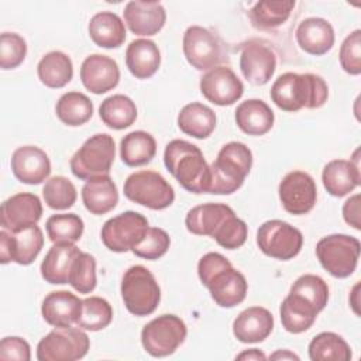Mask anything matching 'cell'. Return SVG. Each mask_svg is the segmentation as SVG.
Segmentation results:
<instances>
[{"mask_svg": "<svg viewBox=\"0 0 361 361\" xmlns=\"http://www.w3.org/2000/svg\"><path fill=\"white\" fill-rule=\"evenodd\" d=\"M271 100L283 111L300 109H319L329 97V86L324 79L314 73L285 72L271 86Z\"/></svg>", "mask_w": 361, "mask_h": 361, "instance_id": "obj_1", "label": "cell"}, {"mask_svg": "<svg viewBox=\"0 0 361 361\" xmlns=\"http://www.w3.org/2000/svg\"><path fill=\"white\" fill-rule=\"evenodd\" d=\"M164 164L179 185L190 193H207L210 186V165L200 148L185 140H172L164 151Z\"/></svg>", "mask_w": 361, "mask_h": 361, "instance_id": "obj_2", "label": "cell"}, {"mask_svg": "<svg viewBox=\"0 0 361 361\" xmlns=\"http://www.w3.org/2000/svg\"><path fill=\"white\" fill-rule=\"evenodd\" d=\"M251 166L252 152L245 144L240 141L224 144L210 165V186L207 193L231 195L237 192L243 186Z\"/></svg>", "mask_w": 361, "mask_h": 361, "instance_id": "obj_3", "label": "cell"}, {"mask_svg": "<svg viewBox=\"0 0 361 361\" xmlns=\"http://www.w3.org/2000/svg\"><path fill=\"white\" fill-rule=\"evenodd\" d=\"M120 292L126 309L140 317L154 313L161 300L159 285L144 265H133L123 274Z\"/></svg>", "mask_w": 361, "mask_h": 361, "instance_id": "obj_4", "label": "cell"}, {"mask_svg": "<svg viewBox=\"0 0 361 361\" xmlns=\"http://www.w3.org/2000/svg\"><path fill=\"white\" fill-rule=\"evenodd\" d=\"M116 157V145L111 135L99 133L87 138L72 155L69 166L72 173L82 180L109 175Z\"/></svg>", "mask_w": 361, "mask_h": 361, "instance_id": "obj_5", "label": "cell"}, {"mask_svg": "<svg viewBox=\"0 0 361 361\" xmlns=\"http://www.w3.org/2000/svg\"><path fill=\"white\" fill-rule=\"evenodd\" d=\"M360 251L358 238L347 234H329L316 245L320 265L334 278H348L355 271Z\"/></svg>", "mask_w": 361, "mask_h": 361, "instance_id": "obj_6", "label": "cell"}, {"mask_svg": "<svg viewBox=\"0 0 361 361\" xmlns=\"http://www.w3.org/2000/svg\"><path fill=\"white\" fill-rule=\"evenodd\" d=\"M123 192L131 202L151 210L166 209L175 200L173 188L155 171H138L131 173L124 182Z\"/></svg>", "mask_w": 361, "mask_h": 361, "instance_id": "obj_7", "label": "cell"}, {"mask_svg": "<svg viewBox=\"0 0 361 361\" xmlns=\"http://www.w3.org/2000/svg\"><path fill=\"white\" fill-rule=\"evenodd\" d=\"M90 348L89 336L80 327H55L37 345L39 361H75L83 358Z\"/></svg>", "mask_w": 361, "mask_h": 361, "instance_id": "obj_8", "label": "cell"}, {"mask_svg": "<svg viewBox=\"0 0 361 361\" xmlns=\"http://www.w3.org/2000/svg\"><path fill=\"white\" fill-rule=\"evenodd\" d=\"M182 48L189 65L197 71H209L228 59L220 37L200 25H190L185 31Z\"/></svg>", "mask_w": 361, "mask_h": 361, "instance_id": "obj_9", "label": "cell"}, {"mask_svg": "<svg viewBox=\"0 0 361 361\" xmlns=\"http://www.w3.org/2000/svg\"><path fill=\"white\" fill-rule=\"evenodd\" d=\"M186 334L188 329L180 317L161 314L142 327L141 344L149 355L162 358L173 354L185 341Z\"/></svg>", "mask_w": 361, "mask_h": 361, "instance_id": "obj_10", "label": "cell"}, {"mask_svg": "<svg viewBox=\"0 0 361 361\" xmlns=\"http://www.w3.org/2000/svg\"><path fill=\"white\" fill-rule=\"evenodd\" d=\"M257 245L268 257L288 261L296 257L303 245L299 228L283 220L264 221L257 230Z\"/></svg>", "mask_w": 361, "mask_h": 361, "instance_id": "obj_11", "label": "cell"}, {"mask_svg": "<svg viewBox=\"0 0 361 361\" xmlns=\"http://www.w3.org/2000/svg\"><path fill=\"white\" fill-rule=\"evenodd\" d=\"M148 227V220L144 214L127 210L103 224L100 231L102 243L113 252H126L142 240Z\"/></svg>", "mask_w": 361, "mask_h": 361, "instance_id": "obj_12", "label": "cell"}, {"mask_svg": "<svg viewBox=\"0 0 361 361\" xmlns=\"http://www.w3.org/2000/svg\"><path fill=\"white\" fill-rule=\"evenodd\" d=\"M44 245L42 230L32 224L18 231H0V262L10 261L18 265H30L41 252Z\"/></svg>", "mask_w": 361, "mask_h": 361, "instance_id": "obj_13", "label": "cell"}, {"mask_svg": "<svg viewBox=\"0 0 361 361\" xmlns=\"http://www.w3.org/2000/svg\"><path fill=\"white\" fill-rule=\"evenodd\" d=\"M279 200L283 209L295 216L309 213L317 200L314 179L303 171L288 172L278 186Z\"/></svg>", "mask_w": 361, "mask_h": 361, "instance_id": "obj_14", "label": "cell"}, {"mask_svg": "<svg viewBox=\"0 0 361 361\" xmlns=\"http://www.w3.org/2000/svg\"><path fill=\"white\" fill-rule=\"evenodd\" d=\"M199 87L204 99L216 106H231L244 93L243 82L231 68L224 65L209 69L202 76Z\"/></svg>", "mask_w": 361, "mask_h": 361, "instance_id": "obj_15", "label": "cell"}, {"mask_svg": "<svg viewBox=\"0 0 361 361\" xmlns=\"http://www.w3.org/2000/svg\"><path fill=\"white\" fill-rule=\"evenodd\" d=\"M240 69L250 83L262 86L274 76L276 69V55L269 45L257 39L248 41L241 48Z\"/></svg>", "mask_w": 361, "mask_h": 361, "instance_id": "obj_16", "label": "cell"}, {"mask_svg": "<svg viewBox=\"0 0 361 361\" xmlns=\"http://www.w3.org/2000/svg\"><path fill=\"white\" fill-rule=\"evenodd\" d=\"M42 216V203L34 193L21 192L1 203L0 223L7 231H18L37 224Z\"/></svg>", "mask_w": 361, "mask_h": 361, "instance_id": "obj_17", "label": "cell"}, {"mask_svg": "<svg viewBox=\"0 0 361 361\" xmlns=\"http://www.w3.org/2000/svg\"><path fill=\"white\" fill-rule=\"evenodd\" d=\"M322 182L327 193L334 197H343L360 186V148L353 152L350 161L333 159L327 162L322 172Z\"/></svg>", "mask_w": 361, "mask_h": 361, "instance_id": "obj_18", "label": "cell"}, {"mask_svg": "<svg viewBox=\"0 0 361 361\" xmlns=\"http://www.w3.org/2000/svg\"><path fill=\"white\" fill-rule=\"evenodd\" d=\"M80 80L94 94L113 90L120 80L118 65L107 55L92 54L80 65Z\"/></svg>", "mask_w": 361, "mask_h": 361, "instance_id": "obj_19", "label": "cell"}, {"mask_svg": "<svg viewBox=\"0 0 361 361\" xmlns=\"http://www.w3.org/2000/svg\"><path fill=\"white\" fill-rule=\"evenodd\" d=\"M13 175L27 185H39L51 173V161L47 152L35 145L18 147L11 155Z\"/></svg>", "mask_w": 361, "mask_h": 361, "instance_id": "obj_20", "label": "cell"}, {"mask_svg": "<svg viewBox=\"0 0 361 361\" xmlns=\"http://www.w3.org/2000/svg\"><path fill=\"white\" fill-rule=\"evenodd\" d=\"M124 23L135 35L151 37L158 34L166 21V11L159 1H128L123 11Z\"/></svg>", "mask_w": 361, "mask_h": 361, "instance_id": "obj_21", "label": "cell"}, {"mask_svg": "<svg viewBox=\"0 0 361 361\" xmlns=\"http://www.w3.org/2000/svg\"><path fill=\"white\" fill-rule=\"evenodd\" d=\"M212 299L220 307H234L240 305L248 290L245 276L233 265L219 271L206 285Z\"/></svg>", "mask_w": 361, "mask_h": 361, "instance_id": "obj_22", "label": "cell"}, {"mask_svg": "<svg viewBox=\"0 0 361 361\" xmlns=\"http://www.w3.org/2000/svg\"><path fill=\"white\" fill-rule=\"evenodd\" d=\"M274 330V316L262 306L244 309L233 322L234 337L245 344L264 341Z\"/></svg>", "mask_w": 361, "mask_h": 361, "instance_id": "obj_23", "label": "cell"}, {"mask_svg": "<svg viewBox=\"0 0 361 361\" xmlns=\"http://www.w3.org/2000/svg\"><path fill=\"white\" fill-rule=\"evenodd\" d=\"M296 42L307 54L320 56L327 54L334 45V28L322 17H309L299 23L296 28Z\"/></svg>", "mask_w": 361, "mask_h": 361, "instance_id": "obj_24", "label": "cell"}, {"mask_svg": "<svg viewBox=\"0 0 361 361\" xmlns=\"http://www.w3.org/2000/svg\"><path fill=\"white\" fill-rule=\"evenodd\" d=\"M80 312L82 299L68 290H55L48 293L41 305L42 319L54 327L76 324Z\"/></svg>", "mask_w": 361, "mask_h": 361, "instance_id": "obj_25", "label": "cell"}, {"mask_svg": "<svg viewBox=\"0 0 361 361\" xmlns=\"http://www.w3.org/2000/svg\"><path fill=\"white\" fill-rule=\"evenodd\" d=\"M126 65L137 79L154 76L161 65V52L152 39L138 38L128 44L126 49Z\"/></svg>", "mask_w": 361, "mask_h": 361, "instance_id": "obj_26", "label": "cell"}, {"mask_svg": "<svg viewBox=\"0 0 361 361\" xmlns=\"http://www.w3.org/2000/svg\"><path fill=\"white\" fill-rule=\"evenodd\" d=\"M82 202L86 210L96 216L113 210L118 203V192L110 175H100L86 180L82 188Z\"/></svg>", "mask_w": 361, "mask_h": 361, "instance_id": "obj_27", "label": "cell"}, {"mask_svg": "<svg viewBox=\"0 0 361 361\" xmlns=\"http://www.w3.org/2000/svg\"><path fill=\"white\" fill-rule=\"evenodd\" d=\"M237 127L248 135L267 134L275 121L272 109L261 99H248L241 102L234 114Z\"/></svg>", "mask_w": 361, "mask_h": 361, "instance_id": "obj_28", "label": "cell"}, {"mask_svg": "<svg viewBox=\"0 0 361 361\" xmlns=\"http://www.w3.org/2000/svg\"><path fill=\"white\" fill-rule=\"evenodd\" d=\"M80 250L75 244H54L41 262V276L52 285L68 283L71 267Z\"/></svg>", "mask_w": 361, "mask_h": 361, "instance_id": "obj_29", "label": "cell"}, {"mask_svg": "<svg viewBox=\"0 0 361 361\" xmlns=\"http://www.w3.org/2000/svg\"><path fill=\"white\" fill-rule=\"evenodd\" d=\"M90 39L100 48H118L126 39V27L113 11L96 13L87 25Z\"/></svg>", "mask_w": 361, "mask_h": 361, "instance_id": "obj_30", "label": "cell"}, {"mask_svg": "<svg viewBox=\"0 0 361 361\" xmlns=\"http://www.w3.org/2000/svg\"><path fill=\"white\" fill-rule=\"evenodd\" d=\"M231 213L234 210L224 203H203L192 207L186 213L185 226L195 235L212 237L223 220Z\"/></svg>", "mask_w": 361, "mask_h": 361, "instance_id": "obj_31", "label": "cell"}, {"mask_svg": "<svg viewBox=\"0 0 361 361\" xmlns=\"http://www.w3.org/2000/svg\"><path fill=\"white\" fill-rule=\"evenodd\" d=\"M178 127L186 135L204 140L216 128V114L209 106L192 102L180 109L178 114Z\"/></svg>", "mask_w": 361, "mask_h": 361, "instance_id": "obj_32", "label": "cell"}, {"mask_svg": "<svg viewBox=\"0 0 361 361\" xmlns=\"http://www.w3.org/2000/svg\"><path fill=\"white\" fill-rule=\"evenodd\" d=\"M279 314L282 327L288 333L299 334L312 327L319 312L307 300L289 292L281 303Z\"/></svg>", "mask_w": 361, "mask_h": 361, "instance_id": "obj_33", "label": "cell"}, {"mask_svg": "<svg viewBox=\"0 0 361 361\" xmlns=\"http://www.w3.org/2000/svg\"><path fill=\"white\" fill-rule=\"evenodd\" d=\"M37 73L42 85L51 89H59L72 80L73 65L65 52L51 51L39 59Z\"/></svg>", "mask_w": 361, "mask_h": 361, "instance_id": "obj_34", "label": "cell"}, {"mask_svg": "<svg viewBox=\"0 0 361 361\" xmlns=\"http://www.w3.org/2000/svg\"><path fill=\"white\" fill-rule=\"evenodd\" d=\"M157 154L155 138L142 130L126 134L120 141V158L127 166H141L152 161Z\"/></svg>", "mask_w": 361, "mask_h": 361, "instance_id": "obj_35", "label": "cell"}, {"mask_svg": "<svg viewBox=\"0 0 361 361\" xmlns=\"http://www.w3.org/2000/svg\"><path fill=\"white\" fill-rule=\"evenodd\" d=\"M99 116L107 127L124 130L137 120V106L126 94H113L102 102Z\"/></svg>", "mask_w": 361, "mask_h": 361, "instance_id": "obj_36", "label": "cell"}, {"mask_svg": "<svg viewBox=\"0 0 361 361\" xmlns=\"http://www.w3.org/2000/svg\"><path fill=\"white\" fill-rule=\"evenodd\" d=\"M312 361H348L351 348L348 343L337 333L323 331L312 338L307 347Z\"/></svg>", "mask_w": 361, "mask_h": 361, "instance_id": "obj_37", "label": "cell"}, {"mask_svg": "<svg viewBox=\"0 0 361 361\" xmlns=\"http://www.w3.org/2000/svg\"><path fill=\"white\" fill-rule=\"evenodd\" d=\"M56 117L66 126L78 127L87 123L93 116L92 100L80 92L63 93L55 104Z\"/></svg>", "mask_w": 361, "mask_h": 361, "instance_id": "obj_38", "label": "cell"}, {"mask_svg": "<svg viewBox=\"0 0 361 361\" xmlns=\"http://www.w3.org/2000/svg\"><path fill=\"white\" fill-rule=\"evenodd\" d=\"M295 7L293 0L257 1L248 11L251 24L258 30H271L282 25Z\"/></svg>", "mask_w": 361, "mask_h": 361, "instance_id": "obj_39", "label": "cell"}, {"mask_svg": "<svg viewBox=\"0 0 361 361\" xmlns=\"http://www.w3.org/2000/svg\"><path fill=\"white\" fill-rule=\"evenodd\" d=\"M47 234L49 240L56 243H69L75 244L80 240L83 234V220L76 213H63L52 214L45 223Z\"/></svg>", "mask_w": 361, "mask_h": 361, "instance_id": "obj_40", "label": "cell"}, {"mask_svg": "<svg viewBox=\"0 0 361 361\" xmlns=\"http://www.w3.org/2000/svg\"><path fill=\"white\" fill-rule=\"evenodd\" d=\"M111 305L100 296H90L82 300V312L76 322V326L83 330L99 331L106 329L111 323Z\"/></svg>", "mask_w": 361, "mask_h": 361, "instance_id": "obj_41", "label": "cell"}, {"mask_svg": "<svg viewBox=\"0 0 361 361\" xmlns=\"http://www.w3.org/2000/svg\"><path fill=\"white\" fill-rule=\"evenodd\" d=\"M290 293H295L307 300L319 313L329 302V286L323 278L313 274L300 275L290 286Z\"/></svg>", "mask_w": 361, "mask_h": 361, "instance_id": "obj_42", "label": "cell"}, {"mask_svg": "<svg viewBox=\"0 0 361 361\" xmlns=\"http://www.w3.org/2000/svg\"><path fill=\"white\" fill-rule=\"evenodd\" d=\"M42 196L48 207L54 210H66L73 206L76 202L78 193L75 185L65 176H52L49 178L44 188Z\"/></svg>", "mask_w": 361, "mask_h": 361, "instance_id": "obj_43", "label": "cell"}, {"mask_svg": "<svg viewBox=\"0 0 361 361\" xmlns=\"http://www.w3.org/2000/svg\"><path fill=\"white\" fill-rule=\"evenodd\" d=\"M68 283L79 293H90L96 288V259L93 255L83 251L76 255Z\"/></svg>", "mask_w": 361, "mask_h": 361, "instance_id": "obj_44", "label": "cell"}, {"mask_svg": "<svg viewBox=\"0 0 361 361\" xmlns=\"http://www.w3.org/2000/svg\"><path fill=\"white\" fill-rule=\"evenodd\" d=\"M247 235H248V227L245 221L237 217L235 213H231L217 227L212 238H214L216 243L226 250H237L241 245H244Z\"/></svg>", "mask_w": 361, "mask_h": 361, "instance_id": "obj_45", "label": "cell"}, {"mask_svg": "<svg viewBox=\"0 0 361 361\" xmlns=\"http://www.w3.org/2000/svg\"><path fill=\"white\" fill-rule=\"evenodd\" d=\"M169 245H171V238L164 228L148 227L142 240L131 251L140 258L154 261L165 255Z\"/></svg>", "mask_w": 361, "mask_h": 361, "instance_id": "obj_46", "label": "cell"}, {"mask_svg": "<svg viewBox=\"0 0 361 361\" xmlns=\"http://www.w3.org/2000/svg\"><path fill=\"white\" fill-rule=\"evenodd\" d=\"M27 55V42L17 32L0 35V66L4 71L20 66Z\"/></svg>", "mask_w": 361, "mask_h": 361, "instance_id": "obj_47", "label": "cell"}, {"mask_svg": "<svg viewBox=\"0 0 361 361\" xmlns=\"http://www.w3.org/2000/svg\"><path fill=\"white\" fill-rule=\"evenodd\" d=\"M340 66L344 72L357 76L361 73V31L350 32L340 45Z\"/></svg>", "mask_w": 361, "mask_h": 361, "instance_id": "obj_48", "label": "cell"}, {"mask_svg": "<svg viewBox=\"0 0 361 361\" xmlns=\"http://www.w3.org/2000/svg\"><path fill=\"white\" fill-rule=\"evenodd\" d=\"M0 360H16V361H30L31 348L30 344L17 336L4 337L0 341Z\"/></svg>", "mask_w": 361, "mask_h": 361, "instance_id": "obj_49", "label": "cell"}, {"mask_svg": "<svg viewBox=\"0 0 361 361\" xmlns=\"http://www.w3.org/2000/svg\"><path fill=\"white\" fill-rule=\"evenodd\" d=\"M231 262L221 255L220 252H207L204 254L197 264V275L200 282L206 286L209 281L221 269L230 267Z\"/></svg>", "mask_w": 361, "mask_h": 361, "instance_id": "obj_50", "label": "cell"}, {"mask_svg": "<svg viewBox=\"0 0 361 361\" xmlns=\"http://www.w3.org/2000/svg\"><path fill=\"white\" fill-rule=\"evenodd\" d=\"M360 204L361 196L358 193L350 196L343 204V219L344 221L355 230H361V220H360Z\"/></svg>", "mask_w": 361, "mask_h": 361, "instance_id": "obj_51", "label": "cell"}, {"mask_svg": "<svg viewBox=\"0 0 361 361\" xmlns=\"http://www.w3.org/2000/svg\"><path fill=\"white\" fill-rule=\"evenodd\" d=\"M235 360H248V361H264L267 360V355L259 351L258 348H248V350H244L243 353L237 354L235 355Z\"/></svg>", "mask_w": 361, "mask_h": 361, "instance_id": "obj_52", "label": "cell"}, {"mask_svg": "<svg viewBox=\"0 0 361 361\" xmlns=\"http://www.w3.org/2000/svg\"><path fill=\"white\" fill-rule=\"evenodd\" d=\"M269 360H299V355L289 350H276L269 355Z\"/></svg>", "mask_w": 361, "mask_h": 361, "instance_id": "obj_53", "label": "cell"}, {"mask_svg": "<svg viewBox=\"0 0 361 361\" xmlns=\"http://www.w3.org/2000/svg\"><path fill=\"white\" fill-rule=\"evenodd\" d=\"M358 289H360V283L357 282L354 286H353V289H351V293H350V305H351V307H353V310H354V313L355 314H360V310H358Z\"/></svg>", "mask_w": 361, "mask_h": 361, "instance_id": "obj_54", "label": "cell"}]
</instances>
